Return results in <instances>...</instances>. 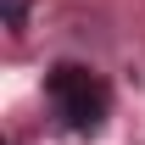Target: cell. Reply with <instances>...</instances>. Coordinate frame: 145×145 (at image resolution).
<instances>
[{"instance_id":"2","label":"cell","mask_w":145,"mask_h":145,"mask_svg":"<svg viewBox=\"0 0 145 145\" xmlns=\"http://www.w3.org/2000/svg\"><path fill=\"white\" fill-rule=\"evenodd\" d=\"M0 11H6V34H11V39L28 34V11H34L28 0H0Z\"/></svg>"},{"instance_id":"1","label":"cell","mask_w":145,"mask_h":145,"mask_svg":"<svg viewBox=\"0 0 145 145\" xmlns=\"http://www.w3.org/2000/svg\"><path fill=\"white\" fill-rule=\"evenodd\" d=\"M45 101H50L56 123L67 128V134H84V140H89V134H101L106 106H112L101 72H89L84 61H56V67L45 72Z\"/></svg>"}]
</instances>
